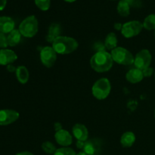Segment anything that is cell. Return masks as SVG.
Instances as JSON below:
<instances>
[{"mask_svg":"<svg viewBox=\"0 0 155 155\" xmlns=\"http://www.w3.org/2000/svg\"><path fill=\"white\" fill-rule=\"evenodd\" d=\"M154 80H155V72H154Z\"/></svg>","mask_w":155,"mask_h":155,"instance_id":"37","label":"cell"},{"mask_svg":"<svg viewBox=\"0 0 155 155\" xmlns=\"http://www.w3.org/2000/svg\"><path fill=\"white\" fill-rule=\"evenodd\" d=\"M40 60L45 68H50L57 60V53L51 46H45L40 51Z\"/></svg>","mask_w":155,"mask_h":155,"instance_id":"8","label":"cell"},{"mask_svg":"<svg viewBox=\"0 0 155 155\" xmlns=\"http://www.w3.org/2000/svg\"><path fill=\"white\" fill-rule=\"evenodd\" d=\"M53 155H77L74 149L68 147H63L56 150Z\"/></svg>","mask_w":155,"mask_h":155,"instance_id":"25","label":"cell"},{"mask_svg":"<svg viewBox=\"0 0 155 155\" xmlns=\"http://www.w3.org/2000/svg\"><path fill=\"white\" fill-rule=\"evenodd\" d=\"M19 113L12 109H3L0 110V126H7L18 120Z\"/></svg>","mask_w":155,"mask_h":155,"instance_id":"9","label":"cell"},{"mask_svg":"<svg viewBox=\"0 0 155 155\" xmlns=\"http://www.w3.org/2000/svg\"><path fill=\"white\" fill-rule=\"evenodd\" d=\"M113 63L111 54L106 51H97L90 60L91 67L98 73H104L110 71Z\"/></svg>","mask_w":155,"mask_h":155,"instance_id":"1","label":"cell"},{"mask_svg":"<svg viewBox=\"0 0 155 155\" xmlns=\"http://www.w3.org/2000/svg\"><path fill=\"white\" fill-rule=\"evenodd\" d=\"M104 46L106 49L113 50L117 47V38L114 33H110L104 39Z\"/></svg>","mask_w":155,"mask_h":155,"instance_id":"19","label":"cell"},{"mask_svg":"<svg viewBox=\"0 0 155 155\" xmlns=\"http://www.w3.org/2000/svg\"><path fill=\"white\" fill-rule=\"evenodd\" d=\"M18 59L16 53L12 49L2 48L0 49V65L7 66L12 64Z\"/></svg>","mask_w":155,"mask_h":155,"instance_id":"10","label":"cell"},{"mask_svg":"<svg viewBox=\"0 0 155 155\" xmlns=\"http://www.w3.org/2000/svg\"><path fill=\"white\" fill-rule=\"evenodd\" d=\"M21 33H20L19 30H17L15 29L14 30H12L10 33H8V45L11 47L16 46L20 42H21Z\"/></svg>","mask_w":155,"mask_h":155,"instance_id":"18","label":"cell"},{"mask_svg":"<svg viewBox=\"0 0 155 155\" xmlns=\"http://www.w3.org/2000/svg\"><path fill=\"white\" fill-rule=\"evenodd\" d=\"M144 78L143 73L142 71L138 69V68H133L129 71L126 74V79L130 83H138L139 82L142 81Z\"/></svg>","mask_w":155,"mask_h":155,"instance_id":"14","label":"cell"},{"mask_svg":"<svg viewBox=\"0 0 155 155\" xmlns=\"http://www.w3.org/2000/svg\"><path fill=\"white\" fill-rule=\"evenodd\" d=\"M83 151L88 155H95L99 150V146L93 141H89L85 143Z\"/></svg>","mask_w":155,"mask_h":155,"instance_id":"20","label":"cell"},{"mask_svg":"<svg viewBox=\"0 0 155 155\" xmlns=\"http://www.w3.org/2000/svg\"><path fill=\"white\" fill-rule=\"evenodd\" d=\"M16 77L18 79V82L21 84H26L28 82L30 78V74L27 68L25 66H19L17 68L15 71Z\"/></svg>","mask_w":155,"mask_h":155,"instance_id":"17","label":"cell"},{"mask_svg":"<svg viewBox=\"0 0 155 155\" xmlns=\"http://www.w3.org/2000/svg\"><path fill=\"white\" fill-rule=\"evenodd\" d=\"M85 143H86V142H83V141H78V140H77V148H79V149H83V148H84Z\"/></svg>","mask_w":155,"mask_h":155,"instance_id":"30","label":"cell"},{"mask_svg":"<svg viewBox=\"0 0 155 155\" xmlns=\"http://www.w3.org/2000/svg\"><path fill=\"white\" fill-rule=\"evenodd\" d=\"M72 133L78 141L86 142L89 137V131L87 128L86 126L81 124H77L73 127Z\"/></svg>","mask_w":155,"mask_h":155,"instance_id":"12","label":"cell"},{"mask_svg":"<svg viewBox=\"0 0 155 155\" xmlns=\"http://www.w3.org/2000/svg\"><path fill=\"white\" fill-rule=\"evenodd\" d=\"M77 155H88V154H86L84 151H80V152H79L78 154H77Z\"/></svg>","mask_w":155,"mask_h":155,"instance_id":"35","label":"cell"},{"mask_svg":"<svg viewBox=\"0 0 155 155\" xmlns=\"http://www.w3.org/2000/svg\"><path fill=\"white\" fill-rule=\"evenodd\" d=\"M113 61L119 64L131 65L134 63L133 54L124 47H117L110 52Z\"/></svg>","mask_w":155,"mask_h":155,"instance_id":"5","label":"cell"},{"mask_svg":"<svg viewBox=\"0 0 155 155\" xmlns=\"http://www.w3.org/2000/svg\"><path fill=\"white\" fill-rule=\"evenodd\" d=\"M142 73H143L144 77H149L154 74V70H153V68L149 67V68H147L145 70H143Z\"/></svg>","mask_w":155,"mask_h":155,"instance_id":"28","label":"cell"},{"mask_svg":"<svg viewBox=\"0 0 155 155\" xmlns=\"http://www.w3.org/2000/svg\"><path fill=\"white\" fill-rule=\"evenodd\" d=\"M143 29V24L140 21H132L123 24L121 33L125 38H133L137 36Z\"/></svg>","mask_w":155,"mask_h":155,"instance_id":"6","label":"cell"},{"mask_svg":"<svg viewBox=\"0 0 155 155\" xmlns=\"http://www.w3.org/2000/svg\"><path fill=\"white\" fill-rule=\"evenodd\" d=\"M61 33V27L59 24H51L48 28V33L46 36V40L48 42L52 43L53 41L60 36Z\"/></svg>","mask_w":155,"mask_h":155,"instance_id":"15","label":"cell"},{"mask_svg":"<svg viewBox=\"0 0 155 155\" xmlns=\"http://www.w3.org/2000/svg\"><path fill=\"white\" fill-rule=\"evenodd\" d=\"M8 46V36H5L4 33H0V48H6Z\"/></svg>","mask_w":155,"mask_h":155,"instance_id":"26","label":"cell"},{"mask_svg":"<svg viewBox=\"0 0 155 155\" xmlns=\"http://www.w3.org/2000/svg\"><path fill=\"white\" fill-rule=\"evenodd\" d=\"M154 117H155V110H154Z\"/></svg>","mask_w":155,"mask_h":155,"instance_id":"38","label":"cell"},{"mask_svg":"<svg viewBox=\"0 0 155 155\" xmlns=\"http://www.w3.org/2000/svg\"><path fill=\"white\" fill-rule=\"evenodd\" d=\"M36 5L42 11H48L51 5V0H34Z\"/></svg>","mask_w":155,"mask_h":155,"instance_id":"24","label":"cell"},{"mask_svg":"<svg viewBox=\"0 0 155 155\" xmlns=\"http://www.w3.org/2000/svg\"><path fill=\"white\" fill-rule=\"evenodd\" d=\"M114 27L115 30H121L123 27V24L121 23H115L114 25Z\"/></svg>","mask_w":155,"mask_h":155,"instance_id":"33","label":"cell"},{"mask_svg":"<svg viewBox=\"0 0 155 155\" xmlns=\"http://www.w3.org/2000/svg\"><path fill=\"white\" fill-rule=\"evenodd\" d=\"M39 29L38 21L34 15H30L26 18L19 25L20 33L23 36L32 38L36 36Z\"/></svg>","mask_w":155,"mask_h":155,"instance_id":"3","label":"cell"},{"mask_svg":"<svg viewBox=\"0 0 155 155\" xmlns=\"http://www.w3.org/2000/svg\"><path fill=\"white\" fill-rule=\"evenodd\" d=\"M111 90V85L107 78H101L93 84L92 92L93 96L98 100H104L110 94Z\"/></svg>","mask_w":155,"mask_h":155,"instance_id":"4","label":"cell"},{"mask_svg":"<svg viewBox=\"0 0 155 155\" xmlns=\"http://www.w3.org/2000/svg\"><path fill=\"white\" fill-rule=\"evenodd\" d=\"M54 139L58 145L62 147H68L72 144L73 138L71 133L65 130H59L54 134Z\"/></svg>","mask_w":155,"mask_h":155,"instance_id":"11","label":"cell"},{"mask_svg":"<svg viewBox=\"0 0 155 155\" xmlns=\"http://www.w3.org/2000/svg\"><path fill=\"white\" fill-rule=\"evenodd\" d=\"M124 1L128 3L130 7L141 8L142 5V0H124Z\"/></svg>","mask_w":155,"mask_h":155,"instance_id":"27","label":"cell"},{"mask_svg":"<svg viewBox=\"0 0 155 155\" xmlns=\"http://www.w3.org/2000/svg\"><path fill=\"white\" fill-rule=\"evenodd\" d=\"M65 2H74L77 1V0H64Z\"/></svg>","mask_w":155,"mask_h":155,"instance_id":"36","label":"cell"},{"mask_svg":"<svg viewBox=\"0 0 155 155\" xmlns=\"http://www.w3.org/2000/svg\"><path fill=\"white\" fill-rule=\"evenodd\" d=\"M154 36H155V32H154Z\"/></svg>","mask_w":155,"mask_h":155,"instance_id":"39","label":"cell"},{"mask_svg":"<svg viewBox=\"0 0 155 155\" xmlns=\"http://www.w3.org/2000/svg\"><path fill=\"white\" fill-rule=\"evenodd\" d=\"M136 142V136L133 132H126L120 138V144L124 148H130Z\"/></svg>","mask_w":155,"mask_h":155,"instance_id":"16","label":"cell"},{"mask_svg":"<svg viewBox=\"0 0 155 155\" xmlns=\"http://www.w3.org/2000/svg\"><path fill=\"white\" fill-rule=\"evenodd\" d=\"M42 149L45 153L48 154H54L57 148L54 146V144L51 142H45L42 144Z\"/></svg>","mask_w":155,"mask_h":155,"instance_id":"23","label":"cell"},{"mask_svg":"<svg viewBox=\"0 0 155 155\" xmlns=\"http://www.w3.org/2000/svg\"><path fill=\"white\" fill-rule=\"evenodd\" d=\"M7 4V0H0V11L4 10Z\"/></svg>","mask_w":155,"mask_h":155,"instance_id":"31","label":"cell"},{"mask_svg":"<svg viewBox=\"0 0 155 155\" xmlns=\"http://www.w3.org/2000/svg\"><path fill=\"white\" fill-rule=\"evenodd\" d=\"M143 28L147 30H155V15L151 14V15H148L144 20L143 23Z\"/></svg>","mask_w":155,"mask_h":155,"instance_id":"22","label":"cell"},{"mask_svg":"<svg viewBox=\"0 0 155 155\" xmlns=\"http://www.w3.org/2000/svg\"><path fill=\"white\" fill-rule=\"evenodd\" d=\"M52 48L57 54H68L74 52L78 48V42L75 39L69 36H60L52 43Z\"/></svg>","mask_w":155,"mask_h":155,"instance_id":"2","label":"cell"},{"mask_svg":"<svg viewBox=\"0 0 155 155\" xmlns=\"http://www.w3.org/2000/svg\"><path fill=\"white\" fill-rule=\"evenodd\" d=\"M151 54L148 49H142L136 54L134 58V63L136 68L143 71L145 68H149L151 63Z\"/></svg>","mask_w":155,"mask_h":155,"instance_id":"7","label":"cell"},{"mask_svg":"<svg viewBox=\"0 0 155 155\" xmlns=\"http://www.w3.org/2000/svg\"><path fill=\"white\" fill-rule=\"evenodd\" d=\"M16 69H17V68H15V66H13L12 64L7 65V70H8V72H11V73L15 72V71H16Z\"/></svg>","mask_w":155,"mask_h":155,"instance_id":"32","label":"cell"},{"mask_svg":"<svg viewBox=\"0 0 155 155\" xmlns=\"http://www.w3.org/2000/svg\"><path fill=\"white\" fill-rule=\"evenodd\" d=\"M15 23L12 18L8 16L0 17V33H10L15 30Z\"/></svg>","mask_w":155,"mask_h":155,"instance_id":"13","label":"cell"},{"mask_svg":"<svg viewBox=\"0 0 155 155\" xmlns=\"http://www.w3.org/2000/svg\"><path fill=\"white\" fill-rule=\"evenodd\" d=\"M16 155H34V154H33V153L30 152V151H22V152L18 153Z\"/></svg>","mask_w":155,"mask_h":155,"instance_id":"34","label":"cell"},{"mask_svg":"<svg viewBox=\"0 0 155 155\" xmlns=\"http://www.w3.org/2000/svg\"><path fill=\"white\" fill-rule=\"evenodd\" d=\"M130 6L124 0H120L117 4V12L120 16L127 17L130 14Z\"/></svg>","mask_w":155,"mask_h":155,"instance_id":"21","label":"cell"},{"mask_svg":"<svg viewBox=\"0 0 155 155\" xmlns=\"http://www.w3.org/2000/svg\"><path fill=\"white\" fill-rule=\"evenodd\" d=\"M54 130H55V132H58V131H59V130H63V129H62L61 124V123H59V122L54 123Z\"/></svg>","mask_w":155,"mask_h":155,"instance_id":"29","label":"cell"}]
</instances>
